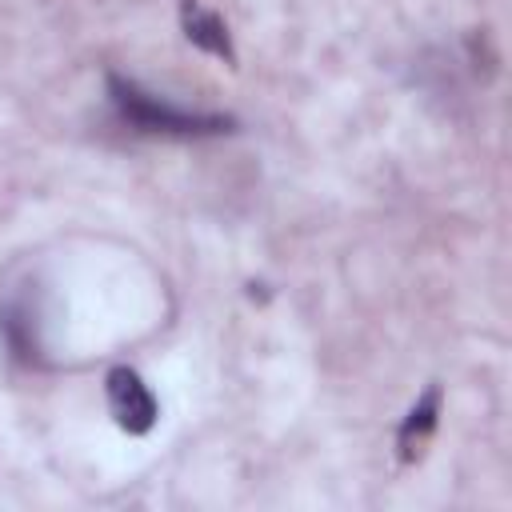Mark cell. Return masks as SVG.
Returning <instances> with one entry per match:
<instances>
[{
  "instance_id": "6da1fadb",
  "label": "cell",
  "mask_w": 512,
  "mask_h": 512,
  "mask_svg": "<svg viewBox=\"0 0 512 512\" xmlns=\"http://www.w3.org/2000/svg\"><path fill=\"white\" fill-rule=\"evenodd\" d=\"M108 100H112V108H116V116L124 124H132L136 132H148V136H180V140H192V136H220V132L232 128L228 116L176 108L164 96H152L136 80L116 76V72L108 76Z\"/></svg>"
},
{
  "instance_id": "7a4b0ae2",
  "label": "cell",
  "mask_w": 512,
  "mask_h": 512,
  "mask_svg": "<svg viewBox=\"0 0 512 512\" xmlns=\"http://www.w3.org/2000/svg\"><path fill=\"white\" fill-rule=\"evenodd\" d=\"M104 396H108V408H112V420L128 432V436H144L152 432L156 416H160V404L156 396L148 392V384L132 372V368H112L104 376Z\"/></svg>"
},
{
  "instance_id": "3957f363",
  "label": "cell",
  "mask_w": 512,
  "mask_h": 512,
  "mask_svg": "<svg viewBox=\"0 0 512 512\" xmlns=\"http://www.w3.org/2000/svg\"><path fill=\"white\" fill-rule=\"evenodd\" d=\"M180 28H184V36H188L196 48H204V52H212V56L228 60V64L236 60V48H232L228 24L220 20V12L204 8L200 0H180Z\"/></svg>"
},
{
  "instance_id": "277c9868",
  "label": "cell",
  "mask_w": 512,
  "mask_h": 512,
  "mask_svg": "<svg viewBox=\"0 0 512 512\" xmlns=\"http://www.w3.org/2000/svg\"><path fill=\"white\" fill-rule=\"evenodd\" d=\"M436 416H440V388H428V392L412 404V412L404 416V424H400V432H396V448H400V460H404V464H412V460L424 456V444H428L432 432H436Z\"/></svg>"
},
{
  "instance_id": "5b68a950",
  "label": "cell",
  "mask_w": 512,
  "mask_h": 512,
  "mask_svg": "<svg viewBox=\"0 0 512 512\" xmlns=\"http://www.w3.org/2000/svg\"><path fill=\"white\" fill-rule=\"evenodd\" d=\"M0 332H4L8 348H12L20 360H36V356H40L36 312H32V300H28V296L4 300V308H0Z\"/></svg>"
}]
</instances>
